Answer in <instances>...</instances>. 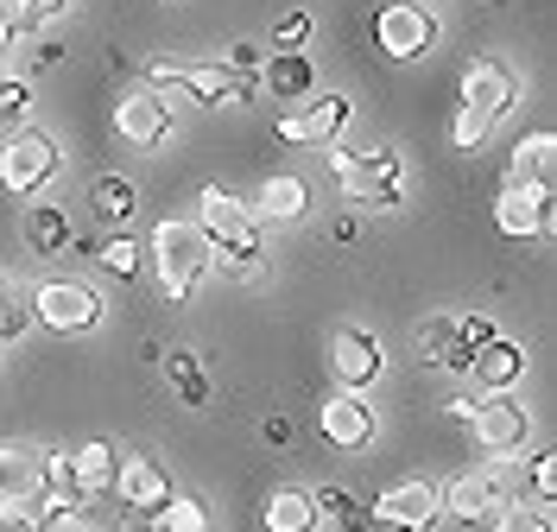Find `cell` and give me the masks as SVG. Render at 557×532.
<instances>
[{
    "label": "cell",
    "mask_w": 557,
    "mask_h": 532,
    "mask_svg": "<svg viewBox=\"0 0 557 532\" xmlns=\"http://www.w3.org/2000/svg\"><path fill=\"white\" fill-rule=\"evenodd\" d=\"M197 235L209 242V253H222L242 280L260 273V228H253V215L235 190H222V184H209L203 197H197Z\"/></svg>",
    "instance_id": "1"
},
{
    "label": "cell",
    "mask_w": 557,
    "mask_h": 532,
    "mask_svg": "<svg viewBox=\"0 0 557 532\" xmlns=\"http://www.w3.org/2000/svg\"><path fill=\"white\" fill-rule=\"evenodd\" d=\"M330 177L343 184L355 210H399V197H406V165L393 146H368V152L330 146Z\"/></svg>",
    "instance_id": "2"
},
{
    "label": "cell",
    "mask_w": 557,
    "mask_h": 532,
    "mask_svg": "<svg viewBox=\"0 0 557 532\" xmlns=\"http://www.w3.org/2000/svg\"><path fill=\"white\" fill-rule=\"evenodd\" d=\"M139 83L159 89V96H184L190 108H228V102H242V96H253L222 64H197V58H177V51H152Z\"/></svg>",
    "instance_id": "3"
},
{
    "label": "cell",
    "mask_w": 557,
    "mask_h": 532,
    "mask_svg": "<svg viewBox=\"0 0 557 532\" xmlns=\"http://www.w3.org/2000/svg\"><path fill=\"white\" fill-rule=\"evenodd\" d=\"M209 267H215V253H209V242L197 235L190 215H165V222L152 228V280H159V292H165L172 305L203 285Z\"/></svg>",
    "instance_id": "4"
},
{
    "label": "cell",
    "mask_w": 557,
    "mask_h": 532,
    "mask_svg": "<svg viewBox=\"0 0 557 532\" xmlns=\"http://www.w3.org/2000/svg\"><path fill=\"white\" fill-rule=\"evenodd\" d=\"M58 172H64V146L51 140L45 127H20L13 140L0 146V190L7 197H38Z\"/></svg>",
    "instance_id": "5"
},
{
    "label": "cell",
    "mask_w": 557,
    "mask_h": 532,
    "mask_svg": "<svg viewBox=\"0 0 557 532\" xmlns=\"http://www.w3.org/2000/svg\"><path fill=\"white\" fill-rule=\"evenodd\" d=\"M507 482H513V469H507V457H494L482 469H469V475H456L450 488H437V514H450V520H494L500 500H507Z\"/></svg>",
    "instance_id": "6"
},
{
    "label": "cell",
    "mask_w": 557,
    "mask_h": 532,
    "mask_svg": "<svg viewBox=\"0 0 557 532\" xmlns=\"http://www.w3.org/2000/svg\"><path fill=\"white\" fill-rule=\"evenodd\" d=\"M26 311H33L45 330L83 336V330H96V323H102L108 305H102V298H96V292H89L83 280H45V285L33 292V305H26Z\"/></svg>",
    "instance_id": "7"
},
{
    "label": "cell",
    "mask_w": 557,
    "mask_h": 532,
    "mask_svg": "<svg viewBox=\"0 0 557 532\" xmlns=\"http://www.w3.org/2000/svg\"><path fill=\"white\" fill-rule=\"evenodd\" d=\"M114 134L127 146H139V152H159V146L172 140V102L159 89H146V83L121 89L114 96Z\"/></svg>",
    "instance_id": "8"
},
{
    "label": "cell",
    "mask_w": 557,
    "mask_h": 532,
    "mask_svg": "<svg viewBox=\"0 0 557 532\" xmlns=\"http://www.w3.org/2000/svg\"><path fill=\"white\" fill-rule=\"evenodd\" d=\"M552 222H557L552 184H513L507 177V190L494 197V228L513 235V242H539V235H552Z\"/></svg>",
    "instance_id": "9"
},
{
    "label": "cell",
    "mask_w": 557,
    "mask_h": 532,
    "mask_svg": "<svg viewBox=\"0 0 557 532\" xmlns=\"http://www.w3.org/2000/svg\"><path fill=\"white\" fill-rule=\"evenodd\" d=\"M348 114H355V102L348 96H311V102H298L292 114H278V140L285 146H330L343 140V127H348Z\"/></svg>",
    "instance_id": "10"
},
{
    "label": "cell",
    "mask_w": 557,
    "mask_h": 532,
    "mask_svg": "<svg viewBox=\"0 0 557 532\" xmlns=\"http://www.w3.org/2000/svg\"><path fill=\"white\" fill-rule=\"evenodd\" d=\"M469 425H475V444L482 450H494V457H520L525 437H532V419H525V406L513 399V393H487V399H475V412H469Z\"/></svg>",
    "instance_id": "11"
},
{
    "label": "cell",
    "mask_w": 557,
    "mask_h": 532,
    "mask_svg": "<svg viewBox=\"0 0 557 532\" xmlns=\"http://www.w3.org/2000/svg\"><path fill=\"white\" fill-rule=\"evenodd\" d=\"M513 102H520V76L507 71V64H494V58H475L469 71H462V102L469 114H482L487 127H500L507 114H513Z\"/></svg>",
    "instance_id": "12"
},
{
    "label": "cell",
    "mask_w": 557,
    "mask_h": 532,
    "mask_svg": "<svg viewBox=\"0 0 557 532\" xmlns=\"http://www.w3.org/2000/svg\"><path fill=\"white\" fill-rule=\"evenodd\" d=\"M374 45H381L393 64H412L437 45V20L424 7H381L374 13Z\"/></svg>",
    "instance_id": "13"
},
{
    "label": "cell",
    "mask_w": 557,
    "mask_h": 532,
    "mask_svg": "<svg viewBox=\"0 0 557 532\" xmlns=\"http://www.w3.org/2000/svg\"><path fill=\"white\" fill-rule=\"evenodd\" d=\"M317 431H323L330 450H368L374 444V406L361 393H330L317 406Z\"/></svg>",
    "instance_id": "14"
},
{
    "label": "cell",
    "mask_w": 557,
    "mask_h": 532,
    "mask_svg": "<svg viewBox=\"0 0 557 532\" xmlns=\"http://www.w3.org/2000/svg\"><path fill=\"white\" fill-rule=\"evenodd\" d=\"M330 368H336V393H368L381 381L386 355L368 330H336L330 336Z\"/></svg>",
    "instance_id": "15"
},
{
    "label": "cell",
    "mask_w": 557,
    "mask_h": 532,
    "mask_svg": "<svg viewBox=\"0 0 557 532\" xmlns=\"http://www.w3.org/2000/svg\"><path fill=\"white\" fill-rule=\"evenodd\" d=\"M177 488H172V475H165V462L159 457H121V469H114V500H127L134 514H152V507H165Z\"/></svg>",
    "instance_id": "16"
},
{
    "label": "cell",
    "mask_w": 557,
    "mask_h": 532,
    "mask_svg": "<svg viewBox=\"0 0 557 532\" xmlns=\"http://www.w3.org/2000/svg\"><path fill=\"white\" fill-rule=\"evenodd\" d=\"M374 520L399 532H431L444 514H437V488L431 482H393L381 500H374Z\"/></svg>",
    "instance_id": "17"
},
{
    "label": "cell",
    "mask_w": 557,
    "mask_h": 532,
    "mask_svg": "<svg viewBox=\"0 0 557 532\" xmlns=\"http://www.w3.org/2000/svg\"><path fill=\"white\" fill-rule=\"evenodd\" d=\"M114 469H121V450L108 437H89L83 450H70V482H76V500L114 495Z\"/></svg>",
    "instance_id": "18"
},
{
    "label": "cell",
    "mask_w": 557,
    "mask_h": 532,
    "mask_svg": "<svg viewBox=\"0 0 557 532\" xmlns=\"http://www.w3.org/2000/svg\"><path fill=\"white\" fill-rule=\"evenodd\" d=\"M305 210H311V184L305 177H267L260 190H253V203H247V215H260V222H305Z\"/></svg>",
    "instance_id": "19"
},
{
    "label": "cell",
    "mask_w": 557,
    "mask_h": 532,
    "mask_svg": "<svg viewBox=\"0 0 557 532\" xmlns=\"http://www.w3.org/2000/svg\"><path fill=\"white\" fill-rule=\"evenodd\" d=\"M267 96H285V102H305L317 89V71L305 51H267V64H260V76H253Z\"/></svg>",
    "instance_id": "20"
},
{
    "label": "cell",
    "mask_w": 557,
    "mask_h": 532,
    "mask_svg": "<svg viewBox=\"0 0 557 532\" xmlns=\"http://www.w3.org/2000/svg\"><path fill=\"white\" fill-rule=\"evenodd\" d=\"M487 393H513V381L525 374V349L513 336H494L487 349H475V368H469Z\"/></svg>",
    "instance_id": "21"
},
{
    "label": "cell",
    "mask_w": 557,
    "mask_h": 532,
    "mask_svg": "<svg viewBox=\"0 0 557 532\" xmlns=\"http://www.w3.org/2000/svg\"><path fill=\"white\" fill-rule=\"evenodd\" d=\"M317 500H311V488H273L267 495V507H260V527L267 532H317Z\"/></svg>",
    "instance_id": "22"
},
{
    "label": "cell",
    "mask_w": 557,
    "mask_h": 532,
    "mask_svg": "<svg viewBox=\"0 0 557 532\" xmlns=\"http://www.w3.org/2000/svg\"><path fill=\"white\" fill-rule=\"evenodd\" d=\"M89 210L102 215V222H134L139 184L127 172H96V177H89Z\"/></svg>",
    "instance_id": "23"
},
{
    "label": "cell",
    "mask_w": 557,
    "mask_h": 532,
    "mask_svg": "<svg viewBox=\"0 0 557 532\" xmlns=\"http://www.w3.org/2000/svg\"><path fill=\"white\" fill-rule=\"evenodd\" d=\"M20 235H26L33 253H70V215L58 203H33L26 222H20Z\"/></svg>",
    "instance_id": "24"
},
{
    "label": "cell",
    "mask_w": 557,
    "mask_h": 532,
    "mask_svg": "<svg viewBox=\"0 0 557 532\" xmlns=\"http://www.w3.org/2000/svg\"><path fill=\"white\" fill-rule=\"evenodd\" d=\"M552 165H557V140L545 127L513 146V184H552Z\"/></svg>",
    "instance_id": "25"
},
{
    "label": "cell",
    "mask_w": 557,
    "mask_h": 532,
    "mask_svg": "<svg viewBox=\"0 0 557 532\" xmlns=\"http://www.w3.org/2000/svg\"><path fill=\"white\" fill-rule=\"evenodd\" d=\"M89 260L108 267L114 280H139V273H146V248H139L134 235H102V242H89Z\"/></svg>",
    "instance_id": "26"
},
{
    "label": "cell",
    "mask_w": 557,
    "mask_h": 532,
    "mask_svg": "<svg viewBox=\"0 0 557 532\" xmlns=\"http://www.w3.org/2000/svg\"><path fill=\"white\" fill-rule=\"evenodd\" d=\"M146 532H209V507L197 495H172L146 514Z\"/></svg>",
    "instance_id": "27"
},
{
    "label": "cell",
    "mask_w": 557,
    "mask_h": 532,
    "mask_svg": "<svg viewBox=\"0 0 557 532\" xmlns=\"http://www.w3.org/2000/svg\"><path fill=\"white\" fill-rule=\"evenodd\" d=\"M165 381H172V393L184 399V406H209V374H203V361H197L190 349L165 355Z\"/></svg>",
    "instance_id": "28"
},
{
    "label": "cell",
    "mask_w": 557,
    "mask_h": 532,
    "mask_svg": "<svg viewBox=\"0 0 557 532\" xmlns=\"http://www.w3.org/2000/svg\"><path fill=\"white\" fill-rule=\"evenodd\" d=\"M552 495H557V462H552V450H532L525 457V500L545 507Z\"/></svg>",
    "instance_id": "29"
},
{
    "label": "cell",
    "mask_w": 557,
    "mask_h": 532,
    "mask_svg": "<svg viewBox=\"0 0 557 532\" xmlns=\"http://www.w3.org/2000/svg\"><path fill=\"white\" fill-rule=\"evenodd\" d=\"M26 323H33V311L20 305V292H13V280L0 273V343H20V336H26Z\"/></svg>",
    "instance_id": "30"
},
{
    "label": "cell",
    "mask_w": 557,
    "mask_h": 532,
    "mask_svg": "<svg viewBox=\"0 0 557 532\" xmlns=\"http://www.w3.org/2000/svg\"><path fill=\"white\" fill-rule=\"evenodd\" d=\"M494 532H552V514L532 507V500H513V507L494 514Z\"/></svg>",
    "instance_id": "31"
},
{
    "label": "cell",
    "mask_w": 557,
    "mask_h": 532,
    "mask_svg": "<svg viewBox=\"0 0 557 532\" xmlns=\"http://www.w3.org/2000/svg\"><path fill=\"white\" fill-rule=\"evenodd\" d=\"M305 38H311V13L298 7V13H278V20H273L267 51H305Z\"/></svg>",
    "instance_id": "32"
},
{
    "label": "cell",
    "mask_w": 557,
    "mask_h": 532,
    "mask_svg": "<svg viewBox=\"0 0 557 532\" xmlns=\"http://www.w3.org/2000/svg\"><path fill=\"white\" fill-rule=\"evenodd\" d=\"M487 134H494V127H487L482 114H469V108H456V114H450V146H456V152H482Z\"/></svg>",
    "instance_id": "33"
},
{
    "label": "cell",
    "mask_w": 557,
    "mask_h": 532,
    "mask_svg": "<svg viewBox=\"0 0 557 532\" xmlns=\"http://www.w3.org/2000/svg\"><path fill=\"white\" fill-rule=\"evenodd\" d=\"M33 114V83L26 76H0V121H26Z\"/></svg>",
    "instance_id": "34"
},
{
    "label": "cell",
    "mask_w": 557,
    "mask_h": 532,
    "mask_svg": "<svg viewBox=\"0 0 557 532\" xmlns=\"http://www.w3.org/2000/svg\"><path fill=\"white\" fill-rule=\"evenodd\" d=\"M26 33H33L26 7H20V0H0V51H7V45H20Z\"/></svg>",
    "instance_id": "35"
},
{
    "label": "cell",
    "mask_w": 557,
    "mask_h": 532,
    "mask_svg": "<svg viewBox=\"0 0 557 532\" xmlns=\"http://www.w3.org/2000/svg\"><path fill=\"white\" fill-rule=\"evenodd\" d=\"M0 532H38V514L20 495H0Z\"/></svg>",
    "instance_id": "36"
},
{
    "label": "cell",
    "mask_w": 557,
    "mask_h": 532,
    "mask_svg": "<svg viewBox=\"0 0 557 532\" xmlns=\"http://www.w3.org/2000/svg\"><path fill=\"white\" fill-rule=\"evenodd\" d=\"M38 532H89V520H83V507H45Z\"/></svg>",
    "instance_id": "37"
},
{
    "label": "cell",
    "mask_w": 557,
    "mask_h": 532,
    "mask_svg": "<svg viewBox=\"0 0 557 532\" xmlns=\"http://www.w3.org/2000/svg\"><path fill=\"white\" fill-rule=\"evenodd\" d=\"M456 336H462L469 349H487V343H494L500 330H494V323H487V318H456Z\"/></svg>",
    "instance_id": "38"
},
{
    "label": "cell",
    "mask_w": 557,
    "mask_h": 532,
    "mask_svg": "<svg viewBox=\"0 0 557 532\" xmlns=\"http://www.w3.org/2000/svg\"><path fill=\"white\" fill-rule=\"evenodd\" d=\"M20 7H26V20H33V26H45V20H58V13H64L70 0H20Z\"/></svg>",
    "instance_id": "39"
},
{
    "label": "cell",
    "mask_w": 557,
    "mask_h": 532,
    "mask_svg": "<svg viewBox=\"0 0 557 532\" xmlns=\"http://www.w3.org/2000/svg\"><path fill=\"white\" fill-rule=\"evenodd\" d=\"M51 64H64V45H45V38H38L33 45V71H51Z\"/></svg>",
    "instance_id": "40"
},
{
    "label": "cell",
    "mask_w": 557,
    "mask_h": 532,
    "mask_svg": "<svg viewBox=\"0 0 557 532\" xmlns=\"http://www.w3.org/2000/svg\"><path fill=\"white\" fill-rule=\"evenodd\" d=\"M355 235H361V222H355V215H336V222H330V242H355Z\"/></svg>",
    "instance_id": "41"
},
{
    "label": "cell",
    "mask_w": 557,
    "mask_h": 532,
    "mask_svg": "<svg viewBox=\"0 0 557 532\" xmlns=\"http://www.w3.org/2000/svg\"><path fill=\"white\" fill-rule=\"evenodd\" d=\"M260 437H267V444H292V419H267Z\"/></svg>",
    "instance_id": "42"
}]
</instances>
